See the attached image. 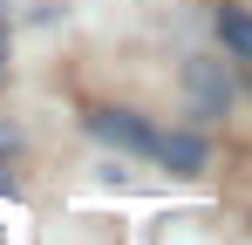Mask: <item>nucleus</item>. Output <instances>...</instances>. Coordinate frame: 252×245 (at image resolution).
Listing matches in <instances>:
<instances>
[{
  "mask_svg": "<svg viewBox=\"0 0 252 245\" xmlns=\"http://www.w3.org/2000/svg\"><path fill=\"white\" fill-rule=\"evenodd\" d=\"M14 150H21V136H14V129L0 122V157H14Z\"/></svg>",
  "mask_w": 252,
  "mask_h": 245,
  "instance_id": "obj_5",
  "label": "nucleus"
},
{
  "mask_svg": "<svg viewBox=\"0 0 252 245\" xmlns=\"http://www.w3.org/2000/svg\"><path fill=\"white\" fill-rule=\"evenodd\" d=\"M184 95H191V116L211 122L232 109V75H225V61H211V55H198V61H184Z\"/></svg>",
  "mask_w": 252,
  "mask_h": 245,
  "instance_id": "obj_1",
  "label": "nucleus"
},
{
  "mask_svg": "<svg viewBox=\"0 0 252 245\" xmlns=\"http://www.w3.org/2000/svg\"><path fill=\"white\" fill-rule=\"evenodd\" d=\"M89 129H95L102 143H123V150H143V157L157 150V129H150L143 116H129V109H95V116H89Z\"/></svg>",
  "mask_w": 252,
  "mask_h": 245,
  "instance_id": "obj_2",
  "label": "nucleus"
},
{
  "mask_svg": "<svg viewBox=\"0 0 252 245\" xmlns=\"http://www.w3.org/2000/svg\"><path fill=\"white\" fill-rule=\"evenodd\" d=\"M218 34H225V48H232L239 61H252V14L246 7H225V14H218Z\"/></svg>",
  "mask_w": 252,
  "mask_h": 245,
  "instance_id": "obj_4",
  "label": "nucleus"
},
{
  "mask_svg": "<svg viewBox=\"0 0 252 245\" xmlns=\"http://www.w3.org/2000/svg\"><path fill=\"white\" fill-rule=\"evenodd\" d=\"M150 157L164 163L170 177H198V170H205V136H198V129H177V136H157V150H150Z\"/></svg>",
  "mask_w": 252,
  "mask_h": 245,
  "instance_id": "obj_3",
  "label": "nucleus"
}]
</instances>
